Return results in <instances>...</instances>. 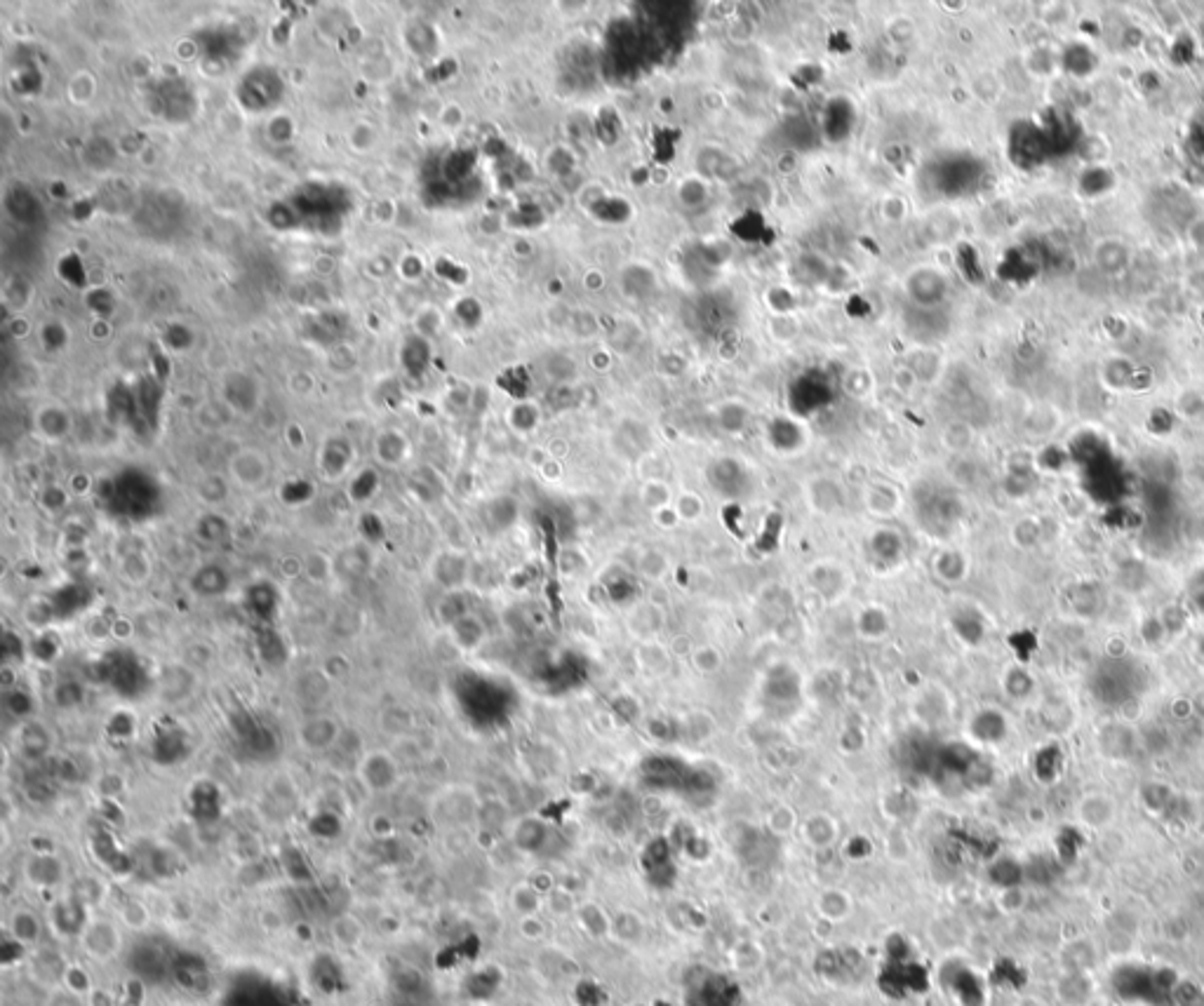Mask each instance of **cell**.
Returning <instances> with one entry per match:
<instances>
[{"label":"cell","mask_w":1204,"mask_h":1006,"mask_svg":"<svg viewBox=\"0 0 1204 1006\" xmlns=\"http://www.w3.org/2000/svg\"><path fill=\"white\" fill-rule=\"evenodd\" d=\"M358 781L369 795H386L400 781V766L396 755L386 748H372L361 755L356 764Z\"/></svg>","instance_id":"6da1fadb"},{"label":"cell","mask_w":1204,"mask_h":1006,"mask_svg":"<svg viewBox=\"0 0 1204 1006\" xmlns=\"http://www.w3.org/2000/svg\"><path fill=\"white\" fill-rule=\"evenodd\" d=\"M78 943H80V948H83V953L90 957L92 962H97V964H106V962L116 960V957L121 955L123 934L116 922L103 920V917H90L85 924V929L80 932Z\"/></svg>","instance_id":"7a4b0ae2"},{"label":"cell","mask_w":1204,"mask_h":1006,"mask_svg":"<svg viewBox=\"0 0 1204 1006\" xmlns=\"http://www.w3.org/2000/svg\"><path fill=\"white\" fill-rule=\"evenodd\" d=\"M294 205H297L299 215L304 216V221L325 224V221L341 219V215H344V210L348 205V198L341 188L307 187L302 193L297 195Z\"/></svg>","instance_id":"3957f363"},{"label":"cell","mask_w":1204,"mask_h":1006,"mask_svg":"<svg viewBox=\"0 0 1204 1006\" xmlns=\"http://www.w3.org/2000/svg\"><path fill=\"white\" fill-rule=\"evenodd\" d=\"M741 992L732 978L722 973H706L696 978L685 994V1006H739Z\"/></svg>","instance_id":"277c9868"},{"label":"cell","mask_w":1204,"mask_h":1006,"mask_svg":"<svg viewBox=\"0 0 1204 1006\" xmlns=\"http://www.w3.org/2000/svg\"><path fill=\"white\" fill-rule=\"evenodd\" d=\"M341 736H344V727L335 715H325V712L304 717L297 727V741L307 753H327L337 748Z\"/></svg>","instance_id":"5b68a950"},{"label":"cell","mask_w":1204,"mask_h":1006,"mask_svg":"<svg viewBox=\"0 0 1204 1006\" xmlns=\"http://www.w3.org/2000/svg\"><path fill=\"white\" fill-rule=\"evenodd\" d=\"M156 101L158 111L172 123L191 121L195 111V97L187 80L182 78H165L156 85Z\"/></svg>","instance_id":"8992f818"},{"label":"cell","mask_w":1204,"mask_h":1006,"mask_svg":"<svg viewBox=\"0 0 1204 1006\" xmlns=\"http://www.w3.org/2000/svg\"><path fill=\"white\" fill-rule=\"evenodd\" d=\"M1118 799L1101 790L1082 795L1077 799L1075 807L1077 820H1080L1084 828L1094 830V833H1103V830L1113 828V823L1118 820Z\"/></svg>","instance_id":"52a82bcc"},{"label":"cell","mask_w":1204,"mask_h":1006,"mask_svg":"<svg viewBox=\"0 0 1204 1006\" xmlns=\"http://www.w3.org/2000/svg\"><path fill=\"white\" fill-rule=\"evenodd\" d=\"M282 97L280 78L271 69H259L250 73L241 85V101L252 111L271 108Z\"/></svg>","instance_id":"ba28073f"},{"label":"cell","mask_w":1204,"mask_h":1006,"mask_svg":"<svg viewBox=\"0 0 1204 1006\" xmlns=\"http://www.w3.org/2000/svg\"><path fill=\"white\" fill-rule=\"evenodd\" d=\"M85 912V903L75 899L73 894L69 899L54 903V907L50 910V924L54 929V936H80V932L85 929V924L90 917L83 915Z\"/></svg>","instance_id":"9c48e42d"},{"label":"cell","mask_w":1204,"mask_h":1006,"mask_svg":"<svg viewBox=\"0 0 1204 1006\" xmlns=\"http://www.w3.org/2000/svg\"><path fill=\"white\" fill-rule=\"evenodd\" d=\"M64 873L67 870H64L62 858L52 851H38L24 863L26 879L38 886V889H52V886H57L64 879Z\"/></svg>","instance_id":"30bf717a"},{"label":"cell","mask_w":1204,"mask_h":1006,"mask_svg":"<svg viewBox=\"0 0 1204 1006\" xmlns=\"http://www.w3.org/2000/svg\"><path fill=\"white\" fill-rule=\"evenodd\" d=\"M468 574H471V567L461 556L456 553H443L433 560L430 564V579L445 590H461L466 586Z\"/></svg>","instance_id":"8fae6325"},{"label":"cell","mask_w":1204,"mask_h":1006,"mask_svg":"<svg viewBox=\"0 0 1204 1006\" xmlns=\"http://www.w3.org/2000/svg\"><path fill=\"white\" fill-rule=\"evenodd\" d=\"M52 733L43 722L29 720L17 729V750L29 760H41L50 753Z\"/></svg>","instance_id":"7c38bea8"},{"label":"cell","mask_w":1204,"mask_h":1006,"mask_svg":"<svg viewBox=\"0 0 1204 1006\" xmlns=\"http://www.w3.org/2000/svg\"><path fill=\"white\" fill-rule=\"evenodd\" d=\"M191 589L203 597H220L231 589V576L221 564H203L198 572L191 576Z\"/></svg>","instance_id":"4fadbf2b"},{"label":"cell","mask_w":1204,"mask_h":1006,"mask_svg":"<svg viewBox=\"0 0 1204 1006\" xmlns=\"http://www.w3.org/2000/svg\"><path fill=\"white\" fill-rule=\"evenodd\" d=\"M330 684L332 677L327 675L325 671H307L297 677L294 682V696H297L299 704L304 705H318L323 704L325 696L330 694Z\"/></svg>","instance_id":"5bb4252c"},{"label":"cell","mask_w":1204,"mask_h":1006,"mask_svg":"<svg viewBox=\"0 0 1204 1006\" xmlns=\"http://www.w3.org/2000/svg\"><path fill=\"white\" fill-rule=\"evenodd\" d=\"M43 932V924L38 920V915L34 910H26V907H19V910L13 912L10 917V938L17 940L19 945H34L38 943Z\"/></svg>","instance_id":"9a60e30c"},{"label":"cell","mask_w":1204,"mask_h":1006,"mask_svg":"<svg viewBox=\"0 0 1204 1006\" xmlns=\"http://www.w3.org/2000/svg\"><path fill=\"white\" fill-rule=\"evenodd\" d=\"M450 635L455 638V645L464 651H473L483 645L485 640V625L478 617L473 614H466L464 618H459L455 625L450 628Z\"/></svg>","instance_id":"2e32d148"},{"label":"cell","mask_w":1204,"mask_h":1006,"mask_svg":"<svg viewBox=\"0 0 1204 1006\" xmlns=\"http://www.w3.org/2000/svg\"><path fill=\"white\" fill-rule=\"evenodd\" d=\"M233 475L245 487H257L266 480V461L254 451H243L233 461Z\"/></svg>","instance_id":"e0dca14e"},{"label":"cell","mask_w":1204,"mask_h":1006,"mask_svg":"<svg viewBox=\"0 0 1204 1006\" xmlns=\"http://www.w3.org/2000/svg\"><path fill=\"white\" fill-rule=\"evenodd\" d=\"M118 569H121V576L130 586L149 584V579L154 576V564H151V560L141 551H132L128 556H123Z\"/></svg>","instance_id":"ac0fdd59"},{"label":"cell","mask_w":1204,"mask_h":1006,"mask_svg":"<svg viewBox=\"0 0 1204 1006\" xmlns=\"http://www.w3.org/2000/svg\"><path fill=\"white\" fill-rule=\"evenodd\" d=\"M69 415L62 410V407H45L36 415V428L41 431L45 438L59 440L69 433Z\"/></svg>","instance_id":"d6986e66"},{"label":"cell","mask_w":1204,"mask_h":1006,"mask_svg":"<svg viewBox=\"0 0 1204 1006\" xmlns=\"http://www.w3.org/2000/svg\"><path fill=\"white\" fill-rule=\"evenodd\" d=\"M543 837H546V828L537 819H522L515 825L514 842L522 851H539L543 845Z\"/></svg>","instance_id":"ffe728a7"},{"label":"cell","mask_w":1204,"mask_h":1006,"mask_svg":"<svg viewBox=\"0 0 1204 1006\" xmlns=\"http://www.w3.org/2000/svg\"><path fill=\"white\" fill-rule=\"evenodd\" d=\"M302 560H304V579L310 581V584H315V586L327 584V581L332 579V574H335V560H332L330 556H325V553H320V551L308 553V556Z\"/></svg>","instance_id":"44dd1931"},{"label":"cell","mask_w":1204,"mask_h":1006,"mask_svg":"<svg viewBox=\"0 0 1204 1006\" xmlns=\"http://www.w3.org/2000/svg\"><path fill=\"white\" fill-rule=\"evenodd\" d=\"M857 628L864 638H882L890 630V617L882 607H868L859 614Z\"/></svg>","instance_id":"7402d4cb"},{"label":"cell","mask_w":1204,"mask_h":1006,"mask_svg":"<svg viewBox=\"0 0 1204 1006\" xmlns=\"http://www.w3.org/2000/svg\"><path fill=\"white\" fill-rule=\"evenodd\" d=\"M466 614H471V612H468L461 590H450L448 595L440 600L438 609H435V617L440 618V623L448 625V628H452V625L459 621V618H464Z\"/></svg>","instance_id":"603a6c76"},{"label":"cell","mask_w":1204,"mask_h":1006,"mask_svg":"<svg viewBox=\"0 0 1204 1006\" xmlns=\"http://www.w3.org/2000/svg\"><path fill=\"white\" fill-rule=\"evenodd\" d=\"M374 451H377V456L384 461L386 466H396V464H400L402 456H405V440H402L397 433H384L379 438Z\"/></svg>","instance_id":"cb8c5ba5"},{"label":"cell","mask_w":1204,"mask_h":1006,"mask_svg":"<svg viewBox=\"0 0 1204 1006\" xmlns=\"http://www.w3.org/2000/svg\"><path fill=\"white\" fill-rule=\"evenodd\" d=\"M805 833H808V840L811 842V845L828 847L833 840H836V823H833L828 816H814V819H809L808 825H805Z\"/></svg>","instance_id":"d4e9b609"},{"label":"cell","mask_w":1204,"mask_h":1006,"mask_svg":"<svg viewBox=\"0 0 1204 1006\" xmlns=\"http://www.w3.org/2000/svg\"><path fill=\"white\" fill-rule=\"evenodd\" d=\"M24 618L29 621V625H34V628L38 630L47 628L54 618L52 602L45 600V597H34V600H31L24 609Z\"/></svg>","instance_id":"484cf974"},{"label":"cell","mask_w":1204,"mask_h":1006,"mask_svg":"<svg viewBox=\"0 0 1204 1006\" xmlns=\"http://www.w3.org/2000/svg\"><path fill=\"white\" fill-rule=\"evenodd\" d=\"M511 903H514V907L520 912L522 917H532L534 912L539 910V903H542V899H539L537 886L520 884V886H515L514 894H511Z\"/></svg>","instance_id":"4316f807"},{"label":"cell","mask_w":1204,"mask_h":1006,"mask_svg":"<svg viewBox=\"0 0 1204 1006\" xmlns=\"http://www.w3.org/2000/svg\"><path fill=\"white\" fill-rule=\"evenodd\" d=\"M691 663H694V668L699 673H706V675H711V673L720 671L722 654L713 645H701V647H696L694 651H691Z\"/></svg>","instance_id":"83f0119b"},{"label":"cell","mask_w":1204,"mask_h":1006,"mask_svg":"<svg viewBox=\"0 0 1204 1006\" xmlns=\"http://www.w3.org/2000/svg\"><path fill=\"white\" fill-rule=\"evenodd\" d=\"M62 986L71 990L73 994H78V997L80 994H90L92 990H95L92 988V981H90V976H87V971L83 969V966H75V964H67V969H64V976H62Z\"/></svg>","instance_id":"f1b7e54d"},{"label":"cell","mask_w":1204,"mask_h":1006,"mask_svg":"<svg viewBox=\"0 0 1204 1006\" xmlns=\"http://www.w3.org/2000/svg\"><path fill=\"white\" fill-rule=\"evenodd\" d=\"M332 936L344 945H356L358 940L363 938L361 922L353 920V917H348V915L339 917V920H335V924H332Z\"/></svg>","instance_id":"f546056e"},{"label":"cell","mask_w":1204,"mask_h":1006,"mask_svg":"<svg viewBox=\"0 0 1204 1006\" xmlns=\"http://www.w3.org/2000/svg\"><path fill=\"white\" fill-rule=\"evenodd\" d=\"M198 534L207 543H220L228 536V525L221 518H217V515H205L203 522L198 525Z\"/></svg>","instance_id":"4dcf8cb0"},{"label":"cell","mask_w":1204,"mask_h":1006,"mask_svg":"<svg viewBox=\"0 0 1204 1006\" xmlns=\"http://www.w3.org/2000/svg\"><path fill=\"white\" fill-rule=\"evenodd\" d=\"M43 1006H80V999H78V994H73L71 990L59 986L52 990V994L47 997V1002Z\"/></svg>","instance_id":"1f68e13d"},{"label":"cell","mask_w":1204,"mask_h":1006,"mask_svg":"<svg viewBox=\"0 0 1204 1006\" xmlns=\"http://www.w3.org/2000/svg\"><path fill=\"white\" fill-rule=\"evenodd\" d=\"M278 572H280L282 579H287V581L302 579V576H304V560H299V558L280 560V567H278Z\"/></svg>","instance_id":"d6a6232c"},{"label":"cell","mask_w":1204,"mask_h":1006,"mask_svg":"<svg viewBox=\"0 0 1204 1006\" xmlns=\"http://www.w3.org/2000/svg\"><path fill=\"white\" fill-rule=\"evenodd\" d=\"M90 997H92V1006H113V997H111V994L103 992V990L95 988L90 992Z\"/></svg>","instance_id":"836d02e7"}]
</instances>
